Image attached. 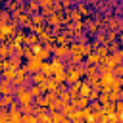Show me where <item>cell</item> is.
Segmentation results:
<instances>
[{"label": "cell", "instance_id": "cell-9", "mask_svg": "<svg viewBox=\"0 0 123 123\" xmlns=\"http://www.w3.org/2000/svg\"><path fill=\"white\" fill-rule=\"evenodd\" d=\"M62 113L71 119V115L75 113V106H73V104H63V106H62Z\"/></svg>", "mask_w": 123, "mask_h": 123}, {"label": "cell", "instance_id": "cell-15", "mask_svg": "<svg viewBox=\"0 0 123 123\" xmlns=\"http://www.w3.org/2000/svg\"><path fill=\"white\" fill-rule=\"evenodd\" d=\"M113 75L115 77H123V63H119V65L113 67Z\"/></svg>", "mask_w": 123, "mask_h": 123}, {"label": "cell", "instance_id": "cell-4", "mask_svg": "<svg viewBox=\"0 0 123 123\" xmlns=\"http://www.w3.org/2000/svg\"><path fill=\"white\" fill-rule=\"evenodd\" d=\"M48 81V77L42 73V71H38V73H33L31 75V85H44Z\"/></svg>", "mask_w": 123, "mask_h": 123}, {"label": "cell", "instance_id": "cell-19", "mask_svg": "<svg viewBox=\"0 0 123 123\" xmlns=\"http://www.w3.org/2000/svg\"><path fill=\"white\" fill-rule=\"evenodd\" d=\"M31 23H42V17H40V15H35V17L31 19Z\"/></svg>", "mask_w": 123, "mask_h": 123}, {"label": "cell", "instance_id": "cell-12", "mask_svg": "<svg viewBox=\"0 0 123 123\" xmlns=\"http://www.w3.org/2000/svg\"><path fill=\"white\" fill-rule=\"evenodd\" d=\"M37 56H38L42 62H44V60H48V58H50V48H40V50L37 52Z\"/></svg>", "mask_w": 123, "mask_h": 123}, {"label": "cell", "instance_id": "cell-14", "mask_svg": "<svg viewBox=\"0 0 123 123\" xmlns=\"http://www.w3.org/2000/svg\"><path fill=\"white\" fill-rule=\"evenodd\" d=\"M8 19H10V12L2 10V12H0V23H8Z\"/></svg>", "mask_w": 123, "mask_h": 123}, {"label": "cell", "instance_id": "cell-20", "mask_svg": "<svg viewBox=\"0 0 123 123\" xmlns=\"http://www.w3.org/2000/svg\"><path fill=\"white\" fill-rule=\"evenodd\" d=\"M2 69H4V63H2V60H0V75H2Z\"/></svg>", "mask_w": 123, "mask_h": 123}, {"label": "cell", "instance_id": "cell-6", "mask_svg": "<svg viewBox=\"0 0 123 123\" xmlns=\"http://www.w3.org/2000/svg\"><path fill=\"white\" fill-rule=\"evenodd\" d=\"M54 54H56V58H65V56L71 54V50H69V46H56Z\"/></svg>", "mask_w": 123, "mask_h": 123}, {"label": "cell", "instance_id": "cell-3", "mask_svg": "<svg viewBox=\"0 0 123 123\" xmlns=\"http://www.w3.org/2000/svg\"><path fill=\"white\" fill-rule=\"evenodd\" d=\"M50 62H52V69H54V75L65 73V63H63L60 58H54V60H50Z\"/></svg>", "mask_w": 123, "mask_h": 123}, {"label": "cell", "instance_id": "cell-5", "mask_svg": "<svg viewBox=\"0 0 123 123\" xmlns=\"http://www.w3.org/2000/svg\"><path fill=\"white\" fill-rule=\"evenodd\" d=\"M86 63H90V65H98V63H102V56H100L98 52H90V54L86 56Z\"/></svg>", "mask_w": 123, "mask_h": 123}, {"label": "cell", "instance_id": "cell-17", "mask_svg": "<svg viewBox=\"0 0 123 123\" xmlns=\"http://www.w3.org/2000/svg\"><path fill=\"white\" fill-rule=\"evenodd\" d=\"M54 123H71V119H69V117H65V115H62V117H60V119H56Z\"/></svg>", "mask_w": 123, "mask_h": 123}, {"label": "cell", "instance_id": "cell-18", "mask_svg": "<svg viewBox=\"0 0 123 123\" xmlns=\"http://www.w3.org/2000/svg\"><path fill=\"white\" fill-rule=\"evenodd\" d=\"M38 4H40V6H44V8H46V6H48V8H50V6H52V4H54V0H40V2H38Z\"/></svg>", "mask_w": 123, "mask_h": 123}, {"label": "cell", "instance_id": "cell-8", "mask_svg": "<svg viewBox=\"0 0 123 123\" xmlns=\"http://www.w3.org/2000/svg\"><path fill=\"white\" fill-rule=\"evenodd\" d=\"M40 71H42V73H44V75L50 79V77L54 75V69H52V62H44V63H42V67H40Z\"/></svg>", "mask_w": 123, "mask_h": 123}, {"label": "cell", "instance_id": "cell-13", "mask_svg": "<svg viewBox=\"0 0 123 123\" xmlns=\"http://www.w3.org/2000/svg\"><path fill=\"white\" fill-rule=\"evenodd\" d=\"M23 42H25V44H37L38 40H37V37H35V35H27V37L23 38Z\"/></svg>", "mask_w": 123, "mask_h": 123}, {"label": "cell", "instance_id": "cell-1", "mask_svg": "<svg viewBox=\"0 0 123 123\" xmlns=\"http://www.w3.org/2000/svg\"><path fill=\"white\" fill-rule=\"evenodd\" d=\"M13 96H15V100H17L19 106H29V104H33V100H35V96L31 94L29 86H15Z\"/></svg>", "mask_w": 123, "mask_h": 123}, {"label": "cell", "instance_id": "cell-7", "mask_svg": "<svg viewBox=\"0 0 123 123\" xmlns=\"http://www.w3.org/2000/svg\"><path fill=\"white\" fill-rule=\"evenodd\" d=\"M29 90H31V94H33L35 98H38V96H42V92H44L46 88H44V85H31Z\"/></svg>", "mask_w": 123, "mask_h": 123}, {"label": "cell", "instance_id": "cell-10", "mask_svg": "<svg viewBox=\"0 0 123 123\" xmlns=\"http://www.w3.org/2000/svg\"><path fill=\"white\" fill-rule=\"evenodd\" d=\"M13 102H15V100H13V94H4V96H0V104H2L4 108H10Z\"/></svg>", "mask_w": 123, "mask_h": 123}, {"label": "cell", "instance_id": "cell-16", "mask_svg": "<svg viewBox=\"0 0 123 123\" xmlns=\"http://www.w3.org/2000/svg\"><path fill=\"white\" fill-rule=\"evenodd\" d=\"M71 19H73V21H79V19H81V13H79L77 10H71Z\"/></svg>", "mask_w": 123, "mask_h": 123}, {"label": "cell", "instance_id": "cell-2", "mask_svg": "<svg viewBox=\"0 0 123 123\" xmlns=\"http://www.w3.org/2000/svg\"><path fill=\"white\" fill-rule=\"evenodd\" d=\"M42 60L37 56V54H33L29 60H27V63H25V67H27V71H29V75H33V73H38L40 71V67H42Z\"/></svg>", "mask_w": 123, "mask_h": 123}, {"label": "cell", "instance_id": "cell-23", "mask_svg": "<svg viewBox=\"0 0 123 123\" xmlns=\"http://www.w3.org/2000/svg\"><path fill=\"white\" fill-rule=\"evenodd\" d=\"M85 123H92V121H85Z\"/></svg>", "mask_w": 123, "mask_h": 123}, {"label": "cell", "instance_id": "cell-11", "mask_svg": "<svg viewBox=\"0 0 123 123\" xmlns=\"http://www.w3.org/2000/svg\"><path fill=\"white\" fill-rule=\"evenodd\" d=\"M4 79L13 83V79H15V69H13V67H6V69H4Z\"/></svg>", "mask_w": 123, "mask_h": 123}, {"label": "cell", "instance_id": "cell-21", "mask_svg": "<svg viewBox=\"0 0 123 123\" xmlns=\"http://www.w3.org/2000/svg\"><path fill=\"white\" fill-rule=\"evenodd\" d=\"M119 40H121V44H123V33H121V37H119Z\"/></svg>", "mask_w": 123, "mask_h": 123}, {"label": "cell", "instance_id": "cell-22", "mask_svg": "<svg viewBox=\"0 0 123 123\" xmlns=\"http://www.w3.org/2000/svg\"><path fill=\"white\" fill-rule=\"evenodd\" d=\"M96 123H104V121H96Z\"/></svg>", "mask_w": 123, "mask_h": 123}]
</instances>
